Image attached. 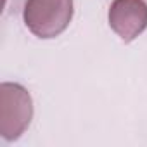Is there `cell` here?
I'll return each mask as SVG.
<instances>
[{"label": "cell", "instance_id": "cell-1", "mask_svg": "<svg viewBox=\"0 0 147 147\" xmlns=\"http://www.w3.org/2000/svg\"><path fill=\"white\" fill-rule=\"evenodd\" d=\"M24 23L40 38H55L71 23L73 0H26Z\"/></svg>", "mask_w": 147, "mask_h": 147}, {"label": "cell", "instance_id": "cell-3", "mask_svg": "<svg viewBox=\"0 0 147 147\" xmlns=\"http://www.w3.org/2000/svg\"><path fill=\"white\" fill-rule=\"evenodd\" d=\"M109 26L121 40H135L147 28V4L144 0H114L109 7Z\"/></svg>", "mask_w": 147, "mask_h": 147}, {"label": "cell", "instance_id": "cell-2", "mask_svg": "<svg viewBox=\"0 0 147 147\" xmlns=\"http://www.w3.org/2000/svg\"><path fill=\"white\" fill-rule=\"evenodd\" d=\"M33 116V102L28 90L18 83L0 85V135L16 140L28 128Z\"/></svg>", "mask_w": 147, "mask_h": 147}]
</instances>
